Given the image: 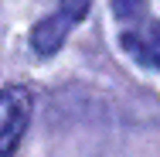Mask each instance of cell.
I'll list each match as a JSON object with an SVG mask.
<instances>
[{"instance_id":"obj_4","label":"cell","mask_w":160,"mask_h":157,"mask_svg":"<svg viewBox=\"0 0 160 157\" xmlns=\"http://www.w3.org/2000/svg\"><path fill=\"white\" fill-rule=\"evenodd\" d=\"M89 7H92V0H62V3H58V10H55L51 17H55L62 28H68V31H72V28H75L85 14H89Z\"/></svg>"},{"instance_id":"obj_1","label":"cell","mask_w":160,"mask_h":157,"mask_svg":"<svg viewBox=\"0 0 160 157\" xmlns=\"http://www.w3.org/2000/svg\"><path fill=\"white\" fill-rule=\"evenodd\" d=\"M34 99L24 86H7L0 89V157H14L24 130L31 123Z\"/></svg>"},{"instance_id":"obj_3","label":"cell","mask_w":160,"mask_h":157,"mask_svg":"<svg viewBox=\"0 0 160 157\" xmlns=\"http://www.w3.org/2000/svg\"><path fill=\"white\" fill-rule=\"evenodd\" d=\"M65 38H68V31H65L62 24L55 17H44V21L34 24V31H31V48L38 55H55L65 44Z\"/></svg>"},{"instance_id":"obj_2","label":"cell","mask_w":160,"mask_h":157,"mask_svg":"<svg viewBox=\"0 0 160 157\" xmlns=\"http://www.w3.org/2000/svg\"><path fill=\"white\" fill-rule=\"evenodd\" d=\"M119 44L133 62L160 72V21L157 17L143 14L136 21H126L119 31Z\"/></svg>"},{"instance_id":"obj_5","label":"cell","mask_w":160,"mask_h":157,"mask_svg":"<svg viewBox=\"0 0 160 157\" xmlns=\"http://www.w3.org/2000/svg\"><path fill=\"white\" fill-rule=\"evenodd\" d=\"M112 14H116L119 24H126V21H136V17L150 14V3L147 0H112Z\"/></svg>"}]
</instances>
